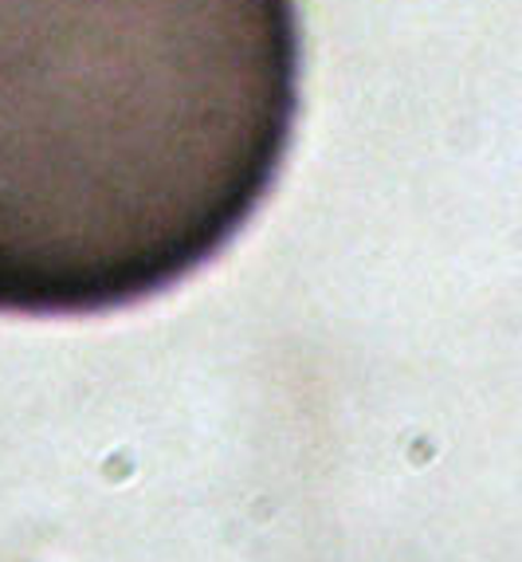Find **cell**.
I'll return each instance as SVG.
<instances>
[{
	"instance_id": "obj_1",
	"label": "cell",
	"mask_w": 522,
	"mask_h": 562,
	"mask_svg": "<svg viewBox=\"0 0 522 562\" xmlns=\"http://www.w3.org/2000/svg\"><path fill=\"white\" fill-rule=\"evenodd\" d=\"M295 0H0V311L181 283L280 173Z\"/></svg>"
}]
</instances>
